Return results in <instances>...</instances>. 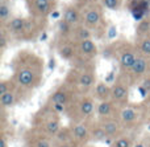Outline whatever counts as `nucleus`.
I'll list each match as a JSON object with an SVG mask.
<instances>
[{
  "instance_id": "14",
  "label": "nucleus",
  "mask_w": 150,
  "mask_h": 147,
  "mask_svg": "<svg viewBox=\"0 0 150 147\" xmlns=\"http://www.w3.org/2000/svg\"><path fill=\"white\" fill-rule=\"evenodd\" d=\"M98 122L100 123V126L104 129L108 139L113 141L116 138L121 137L125 134V127L122 126L121 121L119 117H113V118H107V119H98Z\"/></svg>"
},
{
  "instance_id": "2",
  "label": "nucleus",
  "mask_w": 150,
  "mask_h": 147,
  "mask_svg": "<svg viewBox=\"0 0 150 147\" xmlns=\"http://www.w3.org/2000/svg\"><path fill=\"white\" fill-rule=\"evenodd\" d=\"M46 21L34 19L32 16L29 17H13L5 27V29L9 39L16 41H33L42 33Z\"/></svg>"
},
{
  "instance_id": "12",
  "label": "nucleus",
  "mask_w": 150,
  "mask_h": 147,
  "mask_svg": "<svg viewBox=\"0 0 150 147\" xmlns=\"http://www.w3.org/2000/svg\"><path fill=\"white\" fill-rule=\"evenodd\" d=\"M91 122H73L70 123V131L73 135V141L79 147H86L91 142Z\"/></svg>"
},
{
  "instance_id": "29",
  "label": "nucleus",
  "mask_w": 150,
  "mask_h": 147,
  "mask_svg": "<svg viewBox=\"0 0 150 147\" xmlns=\"http://www.w3.org/2000/svg\"><path fill=\"white\" fill-rule=\"evenodd\" d=\"M99 3H100L105 9L119 11V9H121L122 4H124V0H99Z\"/></svg>"
},
{
  "instance_id": "11",
  "label": "nucleus",
  "mask_w": 150,
  "mask_h": 147,
  "mask_svg": "<svg viewBox=\"0 0 150 147\" xmlns=\"http://www.w3.org/2000/svg\"><path fill=\"white\" fill-rule=\"evenodd\" d=\"M142 114L144 110L141 109V106L128 103L127 106L120 109L119 118L121 121L122 126L125 127V130H132L134 127H137V125L141 122Z\"/></svg>"
},
{
  "instance_id": "31",
  "label": "nucleus",
  "mask_w": 150,
  "mask_h": 147,
  "mask_svg": "<svg viewBox=\"0 0 150 147\" xmlns=\"http://www.w3.org/2000/svg\"><path fill=\"white\" fill-rule=\"evenodd\" d=\"M98 1L99 0H76V4L82 8V7L88 5V4H93V3H98Z\"/></svg>"
},
{
  "instance_id": "9",
  "label": "nucleus",
  "mask_w": 150,
  "mask_h": 147,
  "mask_svg": "<svg viewBox=\"0 0 150 147\" xmlns=\"http://www.w3.org/2000/svg\"><path fill=\"white\" fill-rule=\"evenodd\" d=\"M79 94L80 93L70 82L65 81L61 85H58L54 89V92L50 93L49 98H47V103H57V105H63L69 108Z\"/></svg>"
},
{
  "instance_id": "21",
  "label": "nucleus",
  "mask_w": 150,
  "mask_h": 147,
  "mask_svg": "<svg viewBox=\"0 0 150 147\" xmlns=\"http://www.w3.org/2000/svg\"><path fill=\"white\" fill-rule=\"evenodd\" d=\"M120 109L112 100L109 101H101L98 102L96 106V119H107V118H113V117H119Z\"/></svg>"
},
{
  "instance_id": "18",
  "label": "nucleus",
  "mask_w": 150,
  "mask_h": 147,
  "mask_svg": "<svg viewBox=\"0 0 150 147\" xmlns=\"http://www.w3.org/2000/svg\"><path fill=\"white\" fill-rule=\"evenodd\" d=\"M29 94H26L24 90H21L20 87H16L13 90H9V92L4 93V94H0V105H1V109L5 110V109H11L13 106H16L17 103H20L24 98H26Z\"/></svg>"
},
{
  "instance_id": "22",
  "label": "nucleus",
  "mask_w": 150,
  "mask_h": 147,
  "mask_svg": "<svg viewBox=\"0 0 150 147\" xmlns=\"http://www.w3.org/2000/svg\"><path fill=\"white\" fill-rule=\"evenodd\" d=\"M91 95L95 98L98 102H101V101H109L112 98V87L109 86L105 82H98V84L93 86L92 92H91Z\"/></svg>"
},
{
  "instance_id": "27",
  "label": "nucleus",
  "mask_w": 150,
  "mask_h": 147,
  "mask_svg": "<svg viewBox=\"0 0 150 147\" xmlns=\"http://www.w3.org/2000/svg\"><path fill=\"white\" fill-rule=\"evenodd\" d=\"M136 141H133L129 135L124 134L121 137L113 139L111 143H109V147H133Z\"/></svg>"
},
{
  "instance_id": "6",
  "label": "nucleus",
  "mask_w": 150,
  "mask_h": 147,
  "mask_svg": "<svg viewBox=\"0 0 150 147\" xmlns=\"http://www.w3.org/2000/svg\"><path fill=\"white\" fill-rule=\"evenodd\" d=\"M113 53L116 54V58L119 61L120 73H128L140 56L134 42L132 44L128 41H121L117 45L115 44Z\"/></svg>"
},
{
  "instance_id": "23",
  "label": "nucleus",
  "mask_w": 150,
  "mask_h": 147,
  "mask_svg": "<svg viewBox=\"0 0 150 147\" xmlns=\"http://www.w3.org/2000/svg\"><path fill=\"white\" fill-rule=\"evenodd\" d=\"M93 33L92 31H90L88 28H86L84 25H78L74 28L73 31V36H71V40L75 42H80V41H84V40H90L92 39Z\"/></svg>"
},
{
  "instance_id": "3",
  "label": "nucleus",
  "mask_w": 150,
  "mask_h": 147,
  "mask_svg": "<svg viewBox=\"0 0 150 147\" xmlns=\"http://www.w3.org/2000/svg\"><path fill=\"white\" fill-rule=\"evenodd\" d=\"M66 81L80 93V94H87V92H92L96 82V72L93 61L86 60H76L75 66L69 73Z\"/></svg>"
},
{
  "instance_id": "26",
  "label": "nucleus",
  "mask_w": 150,
  "mask_h": 147,
  "mask_svg": "<svg viewBox=\"0 0 150 147\" xmlns=\"http://www.w3.org/2000/svg\"><path fill=\"white\" fill-rule=\"evenodd\" d=\"M12 19V8H11L9 3L7 0H1L0 3V24L1 27H5Z\"/></svg>"
},
{
  "instance_id": "30",
  "label": "nucleus",
  "mask_w": 150,
  "mask_h": 147,
  "mask_svg": "<svg viewBox=\"0 0 150 147\" xmlns=\"http://www.w3.org/2000/svg\"><path fill=\"white\" fill-rule=\"evenodd\" d=\"M16 87H17V85H16V82L12 78L1 80V82H0V94H4V93L16 89Z\"/></svg>"
},
{
  "instance_id": "34",
  "label": "nucleus",
  "mask_w": 150,
  "mask_h": 147,
  "mask_svg": "<svg viewBox=\"0 0 150 147\" xmlns=\"http://www.w3.org/2000/svg\"><path fill=\"white\" fill-rule=\"evenodd\" d=\"M148 147H150V142H149V143H148Z\"/></svg>"
},
{
  "instance_id": "33",
  "label": "nucleus",
  "mask_w": 150,
  "mask_h": 147,
  "mask_svg": "<svg viewBox=\"0 0 150 147\" xmlns=\"http://www.w3.org/2000/svg\"><path fill=\"white\" fill-rule=\"evenodd\" d=\"M133 147H148V143L145 141H136Z\"/></svg>"
},
{
  "instance_id": "24",
  "label": "nucleus",
  "mask_w": 150,
  "mask_h": 147,
  "mask_svg": "<svg viewBox=\"0 0 150 147\" xmlns=\"http://www.w3.org/2000/svg\"><path fill=\"white\" fill-rule=\"evenodd\" d=\"M134 45L141 56L150 57V34L149 36H136Z\"/></svg>"
},
{
  "instance_id": "1",
  "label": "nucleus",
  "mask_w": 150,
  "mask_h": 147,
  "mask_svg": "<svg viewBox=\"0 0 150 147\" xmlns=\"http://www.w3.org/2000/svg\"><path fill=\"white\" fill-rule=\"evenodd\" d=\"M11 68H12L11 78L26 94L33 93V90L40 87L44 81V58L33 50H18L11 62Z\"/></svg>"
},
{
  "instance_id": "20",
  "label": "nucleus",
  "mask_w": 150,
  "mask_h": 147,
  "mask_svg": "<svg viewBox=\"0 0 150 147\" xmlns=\"http://www.w3.org/2000/svg\"><path fill=\"white\" fill-rule=\"evenodd\" d=\"M127 5L136 20L141 21L142 19L148 17L150 11V0H128Z\"/></svg>"
},
{
  "instance_id": "5",
  "label": "nucleus",
  "mask_w": 150,
  "mask_h": 147,
  "mask_svg": "<svg viewBox=\"0 0 150 147\" xmlns=\"http://www.w3.org/2000/svg\"><path fill=\"white\" fill-rule=\"evenodd\" d=\"M61 129H62V125H61L59 114L55 113L49 103L44 109H41L34 117V130L47 137L55 138Z\"/></svg>"
},
{
  "instance_id": "16",
  "label": "nucleus",
  "mask_w": 150,
  "mask_h": 147,
  "mask_svg": "<svg viewBox=\"0 0 150 147\" xmlns=\"http://www.w3.org/2000/svg\"><path fill=\"white\" fill-rule=\"evenodd\" d=\"M57 142L54 138H50L42 133L37 131L33 129L26 135L25 139V147H57Z\"/></svg>"
},
{
  "instance_id": "10",
  "label": "nucleus",
  "mask_w": 150,
  "mask_h": 147,
  "mask_svg": "<svg viewBox=\"0 0 150 147\" xmlns=\"http://www.w3.org/2000/svg\"><path fill=\"white\" fill-rule=\"evenodd\" d=\"M25 3L29 16L44 21H46L57 7V0H25Z\"/></svg>"
},
{
  "instance_id": "32",
  "label": "nucleus",
  "mask_w": 150,
  "mask_h": 147,
  "mask_svg": "<svg viewBox=\"0 0 150 147\" xmlns=\"http://www.w3.org/2000/svg\"><path fill=\"white\" fill-rule=\"evenodd\" d=\"M0 147H8V139H7L4 133H3L1 139H0Z\"/></svg>"
},
{
  "instance_id": "17",
  "label": "nucleus",
  "mask_w": 150,
  "mask_h": 147,
  "mask_svg": "<svg viewBox=\"0 0 150 147\" xmlns=\"http://www.w3.org/2000/svg\"><path fill=\"white\" fill-rule=\"evenodd\" d=\"M76 50H78V60L93 61L99 54V48L92 41V39L76 42Z\"/></svg>"
},
{
  "instance_id": "15",
  "label": "nucleus",
  "mask_w": 150,
  "mask_h": 147,
  "mask_svg": "<svg viewBox=\"0 0 150 147\" xmlns=\"http://www.w3.org/2000/svg\"><path fill=\"white\" fill-rule=\"evenodd\" d=\"M57 53L61 58L66 61H76L78 60V50L76 42L71 39H58L55 45Z\"/></svg>"
},
{
  "instance_id": "19",
  "label": "nucleus",
  "mask_w": 150,
  "mask_h": 147,
  "mask_svg": "<svg viewBox=\"0 0 150 147\" xmlns=\"http://www.w3.org/2000/svg\"><path fill=\"white\" fill-rule=\"evenodd\" d=\"M62 20L70 24L71 27L82 25V8L75 3V4H67L62 12Z\"/></svg>"
},
{
  "instance_id": "8",
  "label": "nucleus",
  "mask_w": 150,
  "mask_h": 147,
  "mask_svg": "<svg viewBox=\"0 0 150 147\" xmlns=\"http://www.w3.org/2000/svg\"><path fill=\"white\" fill-rule=\"evenodd\" d=\"M130 86H132V82H130V80L128 78L125 73H119L116 81L111 85L112 87L111 100L116 103L119 109L124 108V106H127L129 103L128 101H129Z\"/></svg>"
},
{
  "instance_id": "28",
  "label": "nucleus",
  "mask_w": 150,
  "mask_h": 147,
  "mask_svg": "<svg viewBox=\"0 0 150 147\" xmlns=\"http://www.w3.org/2000/svg\"><path fill=\"white\" fill-rule=\"evenodd\" d=\"M150 34V17H145L138 21L136 28V36H149Z\"/></svg>"
},
{
  "instance_id": "13",
  "label": "nucleus",
  "mask_w": 150,
  "mask_h": 147,
  "mask_svg": "<svg viewBox=\"0 0 150 147\" xmlns=\"http://www.w3.org/2000/svg\"><path fill=\"white\" fill-rule=\"evenodd\" d=\"M127 74V77L130 80V82L136 84L138 81H142L146 76L150 74V57H146V56H138V58L136 60L134 65L132 66Z\"/></svg>"
},
{
  "instance_id": "7",
  "label": "nucleus",
  "mask_w": 150,
  "mask_h": 147,
  "mask_svg": "<svg viewBox=\"0 0 150 147\" xmlns=\"http://www.w3.org/2000/svg\"><path fill=\"white\" fill-rule=\"evenodd\" d=\"M82 17L83 25L92 31L93 34H99V31L104 25V7L99 1L82 7Z\"/></svg>"
},
{
  "instance_id": "4",
  "label": "nucleus",
  "mask_w": 150,
  "mask_h": 147,
  "mask_svg": "<svg viewBox=\"0 0 150 147\" xmlns=\"http://www.w3.org/2000/svg\"><path fill=\"white\" fill-rule=\"evenodd\" d=\"M96 106L98 102L90 94H79L75 101L67 108L66 115L73 122H90L92 117L96 115Z\"/></svg>"
},
{
  "instance_id": "25",
  "label": "nucleus",
  "mask_w": 150,
  "mask_h": 147,
  "mask_svg": "<svg viewBox=\"0 0 150 147\" xmlns=\"http://www.w3.org/2000/svg\"><path fill=\"white\" fill-rule=\"evenodd\" d=\"M107 139H108V137H107L104 129L98 122V119L91 122V141L92 142H103Z\"/></svg>"
}]
</instances>
